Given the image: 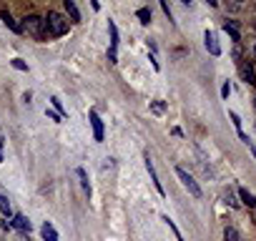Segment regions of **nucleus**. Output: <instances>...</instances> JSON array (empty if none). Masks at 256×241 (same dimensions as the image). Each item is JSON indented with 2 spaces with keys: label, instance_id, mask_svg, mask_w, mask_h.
Listing matches in <instances>:
<instances>
[{
  "label": "nucleus",
  "instance_id": "f3484780",
  "mask_svg": "<svg viewBox=\"0 0 256 241\" xmlns=\"http://www.w3.org/2000/svg\"><path fill=\"white\" fill-rule=\"evenodd\" d=\"M224 239H226V241H239V231L233 229V226H229V229L224 231Z\"/></svg>",
  "mask_w": 256,
  "mask_h": 241
},
{
  "label": "nucleus",
  "instance_id": "6e6552de",
  "mask_svg": "<svg viewBox=\"0 0 256 241\" xmlns=\"http://www.w3.org/2000/svg\"><path fill=\"white\" fill-rule=\"evenodd\" d=\"M224 30L231 35L233 43H241V33H239V23H236V20H226V23H224Z\"/></svg>",
  "mask_w": 256,
  "mask_h": 241
},
{
  "label": "nucleus",
  "instance_id": "412c9836",
  "mask_svg": "<svg viewBox=\"0 0 256 241\" xmlns=\"http://www.w3.org/2000/svg\"><path fill=\"white\" fill-rule=\"evenodd\" d=\"M226 204H229L231 209H239V201H236V199H233V193H231V191L226 193Z\"/></svg>",
  "mask_w": 256,
  "mask_h": 241
},
{
  "label": "nucleus",
  "instance_id": "2eb2a0df",
  "mask_svg": "<svg viewBox=\"0 0 256 241\" xmlns=\"http://www.w3.org/2000/svg\"><path fill=\"white\" fill-rule=\"evenodd\" d=\"M76 173H78V179H80V184H83V191L91 196V184H88V176H85V171H83V168H78Z\"/></svg>",
  "mask_w": 256,
  "mask_h": 241
},
{
  "label": "nucleus",
  "instance_id": "9d476101",
  "mask_svg": "<svg viewBox=\"0 0 256 241\" xmlns=\"http://www.w3.org/2000/svg\"><path fill=\"white\" fill-rule=\"evenodd\" d=\"M13 229H18V231H23V234H30V221L26 216H13Z\"/></svg>",
  "mask_w": 256,
  "mask_h": 241
},
{
  "label": "nucleus",
  "instance_id": "ddd939ff",
  "mask_svg": "<svg viewBox=\"0 0 256 241\" xmlns=\"http://www.w3.org/2000/svg\"><path fill=\"white\" fill-rule=\"evenodd\" d=\"M0 211H3L5 218L13 216V206H10V201H8V196H5V193H0Z\"/></svg>",
  "mask_w": 256,
  "mask_h": 241
},
{
  "label": "nucleus",
  "instance_id": "f8f14e48",
  "mask_svg": "<svg viewBox=\"0 0 256 241\" xmlns=\"http://www.w3.org/2000/svg\"><path fill=\"white\" fill-rule=\"evenodd\" d=\"M63 5H66V13L71 15V20H73V23H80V13H78V8H76V3H73V0H66Z\"/></svg>",
  "mask_w": 256,
  "mask_h": 241
},
{
  "label": "nucleus",
  "instance_id": "f257e3e1",
  "mask_svg": "<svg viewBox=\"0 0 256 241\" xmlns=\"http://www.w3.org/2000/svg\"><path fill=\"white\" fill-rule=\"evenodd\" d=\"M20 30L28 33V35H33L35 40H46V35H48L46 20L38 18V15H26V18H23V23H20Z\"/></svg>",
  "mask_w": 256,
  "mask_h": 241
},
{
  "label": "nucleus",
  "instance_id": "5701e85b",
  "mask_svg": "<svg viewBox=\"0 0 256 241\" xmlns=\"http://www.w3.org/2000/svg\"><path fill=\"white\" fill-rule=\"evenodd\" d=\"M163 111H166V106L156 101V103H154V113H163Z\"/></svg>",
  "mask_w": 256,
  "mask_h": 241
},
{
  "label": "nucleus",
  "instance_id": "0eeeda50",
  "mask_svg": "<svg viewBox=\"0 0 256 241\" xmlns=\"http://www.w3.org/2000/svg\"><path fill=\"white\" fill-rule=\"evenodd\" d=\"M146 171H148V176H151V181H154V186H156V191H158L161 196H166V191H163V184L158 181V173H156V168H154V163H151V159H148V153H146Z\"/></svg>",
  "mask_w": 256,
  "mask_h": 241
},
{
  "label": "nucleus",
  "instance_id": "4be33fe9",
  "mask_svg": "<svg viewBox=\"0 0 256 241\" xmlns=\"http://www.w3.org/2000/svg\"><path fill=\"white\" fill-rule=\"evenodd\" d=\"M46 116H48L51 121H55V123H60V118H63V116H60V113H55V111H46Z\"/></svg>",
  "mask_w": 256,
  "mask_h": 241
},
{
  "label": "nucleus",
  "instance_id": "c85d7f7f",
  "mask_svg": "<svg viewBox=\"0 0 256 241\" xmlns=\"http://www.w3.org/2000/svg\"><path fill=\"white\" fill-rule=\"evenodd\" d=\"M254 106H256V98H254Z\"/></svg>",
  "mask_w": 256,
  "mask_h": 241
},
{
  "label": "nucleus",
  "instance_id": "a211bd4d",
  "mask_svg": "<svg viewBox=\"0 0 256 241\" xmlns=\"http://www.w3.org/2000/svg\"><path fill=\"white\" fill-rule=\"evenodd\" d=\"M136 15L141 18V23H151V10H148V8H138Z\"/></svg>",
  "mask_w": 256,
  "mask_h": 241
},
{
  "label": "nucleus",
  "instance_id": "bb28decb",
  "mask_svg": "<svg viewBox=\"0 0 256 241\" xmlns=\"http://www.w3.org/2000/svg\"><path fill=\"white\" fill-rule=\"evenodd\" d=\"M0 141H3V131H0Z\"/></svg>",
  "mask_w": 256,
  "mask_h": 241
},
{
  "label": "nucleus",
  "instance_id": "aec40b11",
  "mask_svg": "<svg viewBox=\"0 0 256 241\" xmlns=\"http://www.w3.org/2000/svg\"><path fill=\"white\" fill-rule=\"evenodd\" d=\"M51 103H53V108H55V113H60V116H66V111H63V106H60V101H58L55 96L51 98Z\"/></svg>",
  "mask_w": 256,
  "mask_h": 241
},
{
  "label": "nucleus",
  "instance_id": "6ab92c4d",
  "mask_svg": "<svg viewBox=\"0 0 256 241\" xmlns=\"http://www.w3.org/2000/svg\"><path fill=\"white\" fill-rule=\"evenodd\" d=\"M10 63H13V68H18V71H28V65H26L23 60H20V58H13Z\"/></svg>",
  "mask_w": 256,
  "mask_h": 241
},
{
  "label": "nucleus",
  "instance_id": "20e7f679",
  "mask_svg": "<svg viewBox=\"0 0 256 241\" xmlns=\"http://www.w3.org/2000/svg\"><path fill=\"white\" fill-rule=\"evenodd\" d=\"M108 30H111V48H108V60L118 63V28L113 20H108Z\"/></svg>",
  "mask_w": 256,
  "mask_h": 241
},
{
  "label": "nucleus",
  "instance_id": "423d86ee",
  "mask_svg": "<svg viewBox=\"0 0 256 241\" xmlns=\"http://www.w3.org/2000/svg\"><path fill=\"white\" fill-rule=\"evenodd\" d=\"M88 121H91V126H93V138L101 143V141H103V121H101V116H98L96 111H91V113H88Z\"/></svg>",
  "mask_w": 256,
  "mask_h": 241
},
{
  "label": "nucleus",
  "instance_id": "4468645a",
  "mask_svg": "<svg viewBox=\"0 0 256 241\" xmlns=\"http://www.w3.org/2000/svg\"><path fill=\"white\" fill-rule=\"evenodd\" d=\"M239 196H241V201L251 209V206H256V199H254V193L249 191V188H239Z\"/></svg>",
  "mask_w": 256,
  "mask_h": 241
},
{
  "label": "nucleus",
  "instance_id": "b1692460",
  "mask_svg": "<svg viewBox=\"0 0 256 241\" xmlns=\"http://www.w3.org/2000/svg\"><path fill=\"white\" fill-rule=\"evenodd\" d=\"M229 93H231V85H229V83H224V85H221V96H224V98H229Z\"/></svg>",
  "mask_w": 256,
  "mask_h": 241
},
{
  "label": "nucleus",
  "instance_id": "dca6fc26",
  "mask_svg": "<svg viewBox=\"0 0 256 241\" xmlns=\"http://www.w3.org/2000/svg\"><path fill=\"white\" fill-rule=\"evenodd\" d=\"M3 23H5V26H8L10 30H15V33H23V30H20V26L15 23V20H13V18H10L8 13H3Z\"/></svg>",
  "mask_w": 256,
  "mask_h": 241
},
{
  "label": "nucleus",
  "instance_id": "7ed1b4c3",
  "mask_svg": "<svg viewBox=\"0 0 256 241\" xmlns=\"http://www.w3.org/2000/svg\"><path fill=\"white\" fill-rule=\"evenodd\" d=\"M176 176L181 179V184H183V186L188 188V193L194 196V199H201V196H204L201 186H199V184L194 181V176H191V173H188L186 168H181V166H179V168H176Z\"/></svg>",
  "mask_w": 256,
  "mask_h": 241
},
{
  "label": "nucleus",
  "instance_id": "9b49d317",
  "mask_svg": "<svg viewBox=\"0 0 256 241\" xmlns=\"http://www.w3.org/2000/svg\"><path fill=\"white\" fill-rule=\"evenodd\" d=\"M40 236L46 239V241H58V231L53 229V224H51V221H46V224L40 226Z\"/></svg>",
  "mask_w": 256,
  "mask_h": 241
},
{
  "label": "nucleus",
  "instance_id": "1a4fd4ad",
  "mask_svg": "<svg viewBox=\"0 0 256 241\" xmlns=\"http://www.w3.org/2000/svg\"><path fill=\"white\" fill-rule=\"evenodd\" d=\"M241 76L249 85H256V71H254L251 63H241Z\"/></svg>",
  "mask_w": 256,
  "mask_h": 241
},
{
  "label": "nucleus",
  "instance_id": "a878e982",
  "mask_svg": "<svg viewBox=\"0 0 256 241\" xmlns=\"http://www.w3.org/2000/svg\"><path fill=\"white\" fill-rule=\"evenodd\" d=\"M251 153H254V159H256V146H251Z\"/></svg>",
  "mask_w": 256,
  "mask_h": 241
},
{
  "label": "nucleus",
  "instance_id": "39448f33",
  "mask_svg": "<svg viewBox=\"0 0 256 241\" xmlns=\"http://www.w3.org/2000/svg\"><path fill=\"white\" fill-rule=\"evenodd\" d=\"M204 43H206V51H208L213 58L221 55V46H219V40H216V33L206 30V33H204Z\"/></svg>",
  "mask_w": 256,
  "mask_h": 241
},
{
  "label": "nucleus",
  "instance_id": "cd10ccee",
  "mask_svg": "<svg viewBox=\"0 0 256 241\" xmlns=\"http://www.w3.org/2000/svg\"><path fill=\"white\" fill-rule=\"evenodd\" d=\"M254 55H256V46H254Z\"/></svg>",
  "mask_w": 256,
  "mask_h": 241
},
{
  "label": "nucleus",
  "instance_id": "393cba45",
  "mask_svg": "<svg viewBox=\"0 0 256 241\" xmlns=\"http://www.w3.org/2000/svg\"><path fill=\"white\" fill-rule=\"evenodd\" d=\"M0 163H3V141H0Z\"/></svg>",
  "mask_w": 256,
  "mask_h": 241
},
{
  "label": "nucleus",
  "instance_id": "f03ea898",
  "mask_svg": "<svg viewBox=\"0 0 256 241\" xmlns=\"http://www.w3.org/2000/svg\"><path fill=\"white\" fill-rule=\"evenodd\" d=\"M46 28H48V33L55 35V38L66 35V33H68V18L60 15V13H55V10H51L48 18H46Z\"/></svg>",
  "mask_w": 256,
  "mask_h": 241
}]
</instances>
